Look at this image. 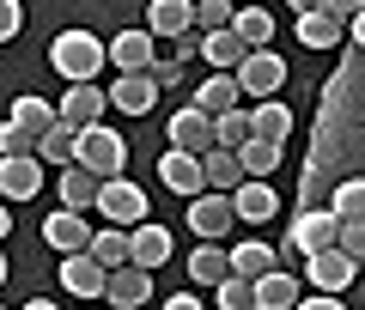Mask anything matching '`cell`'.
Here are the masks:
<instances>
[{"mask_svg":"<svg viewBox=\"0 0 365 310\" xmlns=\"http://www.w3.org/2000/svg\"><path fill=\"white\" fill-rule=\"evenodd\" d=\"M25 310H61V304H55V298H31Z\"/></svg>","mask_w":365,"mask_h":310,"instance_id":"7dc6e473","label":"cell"},{"mask_svg":"<svg viewBox=\"0 0 365 310\" xmlns=\"http://www.w3.org/2000/svg\"><path fill=\"white\" fill-rule=\"evenodd\" d=\"M250 55V43L237 37V31H201V61L213 67V73H237Z\"/></svg>","mask_w":365,"mask_h":310,"instance_id":"d6986e66","label":"cell"},{"mask_svg":"<svg viewBox=\"0 0 365 310\" xmlns=\"http://www.w3.org/2000/svg\"><path fill=\"white\" fill-rule=\"evenodd\" d=\"M49 67L67 86H86V79H98L110 67V43H98L91 31H61V37L49 43Z\"/></svg>","mask_w":365,"mask_h":310,"instance_id":"6da1fadb","label":"cell"},{"mask_svg":"<svg viewBox=\"0 0 365 310\" xmlns=\"http://www.w3.org/2000/svg\"><path fill=\"white\" fill-rule=\"evenodd\" d=\"M98 213H104L110 225H146V189L140 182H128V177H110L104 189H98Z\"/></svg>","mask_w":365,"mask_h":310,"instance_id":"277c9868","label":"cell"},{"mask_svg":"<svg viewBox=\"0 0 365 310\" xmlns=\"http://www.w3.org/2000/svg\"><path fill=\"white\" fill-rule=\"evenodd\" d=\"M329 207H335L341 219H365V177H347V182H335Z\"/></svg>","mask_w":365,"mask_h":310,"instance_id":"e575fe53","label":"cell"},{"mask_svg":"<svg viewBox=\"0 0 365 310\" xmlns=\"http://www.w3.org/2000/svg\"><path fill=\"white\" fill-rule=\"evenodd\" d=\"M299 310H347L341 292H317V298H299Z\"/></svg>","mask_w":365,"mask_h":310,"instance_id":"b9f144b4","label":"cell"},{"mask_svg":"<svg viewBox=\"0 0 365 310\" xmlns=\"http://www.w3.org/2000/svg\"><path fill=\"white\" fill-rule=\"evenodd\" d=\"M292 31H299V43H304V49H335V43L347 37V19H335L329 6H311V13H299V19H292Z\"/></svg>","mask_w":365,"mask_h":310,"instance_id":"e0dca14e","label":"cell"},{"mask_svg":"<svg viewBox=\"0 0 365 310\" xmlns=\"http://www.w3.org/2000/svg\"><path fill=\"white\" fill-rule=\"evenodd\" d=\"M128 262H140V268H165V262H170V232L153 225V219L134 225V256Z\"/></svg>","mask_w":365,"mask_h":310,"instance_id":"83f0119b","label":"cell"},{"mask_svg":"<svg viewBox=\"0 0 365 310\" xmlns=\"http://www.w3.org/2000/svg\"><path fill=\"white\" fill-rule=\"evenodd\" d=\"M250 134H256V128H250V103H237V110L213 116V146H232V153H237V146H244Z\"/></svg>","mask_w":365,"mask_h":310,"instance_id":"d6a6232c","label":"cell"},{"mask_svg":"<svg viewBox=\"0 0 365 310\" xmlns=\"http://www.w3.org/2000/svg\"><path fill=\"white\" fill-rule=\"evenodd\" d=\"M110 103H116L122 116H153V103H158L153 73H116V86H110Z\"/></svg>","mask_w":365,"mask_h":310,"instance_id":"ac0fdd59","label":"cell"},{"mask_svg":"<svg viewBox=\"0 0 365 310\" xmlns=\"http://www.w3.org/2000/svg\"><path fill=\"white\" fill-rule=\"evenodd\" d=\"M341 249L365 268V219H341Z\"/></svg>","mask_w":365,"mask_h":310,"instance_id":"f35d334b","label":"cell"},{"mask_svg":"<svg viewBox=\"0 0 365 310\" xmlns=\"http://www.w3.org/2000/svg\"><path fill=\"white\" fill-rule=\"evenodd\" d=\"M317 6H329V13H335V19H353V13H359V6H365V0H317Z\"/></svg>","mask_w":365,"mask_h":310,"instance_id":"ee69618b","label":"cell"},{"mask_svg":"<svg viewBox=\"0 0 365 310\" xmlns=\"http://www.w3.org/2000/svg\"><path fill=\"white\" fill-rule=\"evenodd\" d=\"M13 122L31 134V140H43V134H49L55 122H61V110H55L49 98H19V103H13Z\"/></svg>","mask_w":365,"mask_h":310,"instance_id":"f546056e","label":"cell"},{"mask_svg":"<svg viewBox=\"0 0 365 310\" xmlns=\"http://www.w3.org/2000/svg\"><path fill=\"white\" fill-rule=\"evenodd\" d=\"M91 256L104 262V268H122L134 256V232L128 225H104V232H91Z\"/></svg>","mask_w":365,"mask_h":310,"instance_id":"4dcf8cb0","label":"cell"},{"mask_svg":"<svg viewBox=\"0 0 365 310\" xmlns=\"http://www.w3.org/2000/svg\"><path fill=\"white\" fill-rule=\"evenodd\" d=\"M19 31H25V6H19V0H0V43L19 37Z\"/></svg>","mask_w":365,"mask_h":310,"instance_id":"ab89813d","label":"cell"},{"mask_svg":"<svg viewBox=\"0 0 365 310\" xmlns=\"http://www.w3.org/2000/svg\"><path fill=\"white\" fill-rule=\"evenodd\" d=\"M237 6L232 0H195V31H232Z\"/></svg>","mask_w":365,"mask_h":310,"instance_id":"8d00e7d4","label":"cell"},{"mask_svg":"<svg viewBox=\"0 0 365 310\" xmlns=\"http://www.w3.org/2000/svg\"><path fill=\"white\" fill-rule=\"evenodd\" d=\"M201 170H207V189H220V195H232V189L250 182L244 158H237L232 146H207V153H201Z\"/></svg>","mask_w":365,"mask_h":310,"instance_id":"44dd1931","label":"cell"},{"mask_svg":"<svg viewBox=\"0 0 365 310\" xmlns=\"http://www.w3.org/2000/svg\"><path fill=\"white\" fill-rule=\"evenodd\" d=\"M347 37H353V49H359V55H365V6H359V13H353V19H347Z\"/></svg>","mask_w":365,"mask_h":310,"instance_id":"7bdbcfd3","label":"cell"},{"mask_svg":"<svg viewBox=\"0 0 365 310\" xmlns=\"http://www.w3.org/2000/svg\"><path fill=\"white\" fill-rule=\"evenodd\" d=\"M0 286H6V256H0Z\"/></svg>","mask_w":365,"mask_h":310,"instance_id":"681fc988","label":"cell"},{"mask_svg":"<svg viewBox=\"0 0 365 310\" xmlns=\"http://www.w3.org/2000/svg\"><path fill=\"white\" fill-rule=\"evenodd\" d=\"M37 189H43V158L37 153L0 158V201H31Z\"/></svg>","mask_w":365,"mask_h":310,"instance_id":"30bf717a","label":"cell"},{"mask_svg":"<svg viewBox=\"0 0 365 310\" xmlns=\"http://www.w3.org/2000/svg\"><path fill=\"white\" fill-rule=\"evenodd\" d=\"M86 310H104V304H86Z\"/></svg>","mask_w":365,"mask_h":310,"instance_id":"f907efd6","label":"cell"},{"mask_svg":"<svg viewBox=\"0 0 365 310\" xmlns=\"http://www.w3.org/2000/svg\"><path fill=\"white\" fill-rule=\"evenodd\" d=\"M237 86H244V98H250V103L274 98V91L287 86V61H280L274 49H250V55H244V67H237Z\"/></svg>","mask_w":365,"mask_h":310,"instance_id":"8992f818","label":"cell"},{"mask_svg":"<svg viewBox=\"0 0 365 310\" xmlns=\"http://www.w3.org/2000/svg\"><path fill=\"white\" fill-rule=\"evenodd\" d=\"M43 244L61 249V256H79V249H91V225L79 219L73 207H55L49 219H43Z\"/></svg>","mask_w":365,"mask_h":310,"instance_id":"4fadbf2b","label":"cell"},{"mask_svg":"<svg viewBox=\"0 0 365 310\" xmlns=\"http://www.w3.org/2000/svg\"><path fill=\"white\" fill-rule=\"evenodd\" d=\"M110 304L116 310H140L146 298H153V268H140V262H122V268H110Z\"/></svg>","mask_w":365,"mask_h":310,"instance_id":"5bb4252c","label":"cell"},{"mask_svg":"<svg viewBox=\"0 0 365 310\" xmlns=\"http://www.w3.org/2000/svg\"><path fill=\"white\" fill-rule=\"evenodd\" d=\"M287 6H299V13H311V6H317V0H287Z\"/></svg>","mask_w":365,"mask_h":310,"instance_id":"c3c4849f","label":"cell"},{"mask_svg":"<svg viewBox=\"0 0 365 310\" xmlns=\"http://www.w3.org/2000/svg\"><path fill=\"white\" fill-rule=\"evenodd\" d=\"M232 31L250 43V49H274V13H268V6H237Z\"/></svg>","mask_w":365,"mask_h":310,"instance_id":"1f68e13d","label":"cell"},{"mask_svg":"<svg viewBox=\"0 0 365 310\" xmlns=\"http://www.w3.org/2000/svg\"><path fill=\"white\" fill-rule=\"evenodd\" d=\"M153 31H116V43H110V67H116V73H146V67L158 61L153 55Z\"/></svg>","mask_w":365,"mask_h":310,"instance_id":"2e32d148","label":"cell"},{"mask_svg":"<svg viewBox=\"0 0 365 310\" xmlns=\"http://www.w3.org/2000/svg\"><path fill=\"white\" fill-rule=\"evenodd\" d=\"M61 110V122H73V128H98L110 110V91H98V79H86V86H67V98L55 103Z\"/></svg>","mask_w":365,"mask_h":310,"instance_id":"8fae6325","label":"cell"},{"mask_svg":"<svg viewBox=\"0 0 365 310\" xmlns=\"http://www.w3.org/2000/svg\"><path fill=\"white\" fill-rule=\"evenodd\" d=\"M237 158H244V170H250V177H268V170L280 165V146H274V140H256V134H250V140L237 146Z\"/></svg>","mask_w":365,"mask_h":310,"instance_id":"836d02e7","label":"cell"},{"mask_svg":"<svg viewBox=\"0 0 365 310\" xmlns=\"http://www.w3.org/2000/svg\"><path fill=\"white\" fill-rule=\"evenodd\" d=\"M329 244H341V213H335V207H299V219H292L287 249L311 256V249H329Z\"/></svg>","mask_w":365,"mask_h":310,"instance_id":"3957f363","label":"cell"},{"mask_svg":"<svg viewBox=\"0 0 365 310\" xmlns=\"http://www.w3.org/2000/svg\"><path fill=\"white\" fill-rule=\"evenodd\" d=\"M304 268H311V292H347L353 274H359V262H353L341 244H329V249H311Z\"/></svg>","mask_w":365,"mask_h":310,"instance_id":"ba28073f","label":"cell"},{"mask_svg":"<svg viewBox=\"0 0 365 310\" xmlns=\"http://www.w3.org/2000/svg\"><path fill=\"white\" fill-rule=\"evenodd\" d=\"M165 310H201V298H165Z\"/></svg>","mask_w":365,"mask_h":310,"instance_id":"f6af8a7d","label":"cell"},{"mask_svg":"<svg viewBox=\"0 0 365 310\" xmlns=\"http://www.w3.org/2000/svg\"><path fill=\"white\" fill-rule=\"evenodd\" d=\"M61 286L73 298H104L110 292V268L91 249H79V256H61Z\"/></svg>","mask_w":365,"mask_h":310,"instance_id":"9c48e42d","label":"cell"},{"mask_svg":"<svg viewBox=\"0 0 365 310\" xmlns=\"http://www.w3.org/2000/svg\"><path fill=\"white\" fill-rule=\"evenodd\" d=\"M146 31L165 37V43L189 37V31H195V0H153V6H146Z\"/></svg>","mask_w":365,"mask_h":310,"instance_id":"9a60e30c","label":"cell"},{"mask_svg":"<svg viewBox=\"0 0 365 310\" xmlns=\"http://www.w3.org/2000/svg\"><path fill=\"white\" fill-rule=\"evenodd\" d=\"M213 298H220V310H256V280L232 274V280H220V286H213Z\"/></svg>","mask_w":365,"mask_h":310,"instance_id":"d590c367","label":"cell"},{"mask_svg":"<svg viewBox=\"0 0 365 310\" xmlns=\"http://www.w3.org/2000/svg\"><path fill=\"white\" fill-rule=\"evenodd\" d=\"M13 153H37V140H31V134L6 116V122H0V158H13Z\"/></svg>","mask_w":365,"mask_h":310,"instance_id":"74e56055","label":"cell"},{"mask_svg":"<svg viewBox=\"0 0 365 310\" xmlns=\"http://www.w3.org/2000/svg\"><path fill=\"white\" fill-rule=\"evenodd\" d=\"M232 207H237V219H244V225H262V219L280 213V195L268 189V177H250L244 189H232Z\"/></svg>","mask_w":365,"mask_h":310,"instance_id":"ffe728a7","label":"cell"},{"mask_svg":"<svg viewBox=\"0 0 365 310\" xmlns=\"http://www.w3.org/2000/svg\"><path fill=\"white\" fill-rule=\"evenodd\" d=\"M195 103L207 116H225V110H237V103H250V98H244V86H237V73H213L207 86L195 91Z\"/></svg>","mask_w":365,"mask_h":310,"instance_id":"484cf974","label":"cell"},{"mask_svg":"<svg viewBox=\"0 0 365 310\" xmlns=\"http://www.w3.org/2000/svg\"><path fill=\"white\" fill-rule=\"evenodd\" d=\"M79 165L86 170H98V177H128V140H122L116 128H79Z\"/></svg>","mask_w":365,"mask_h":310,"instance_id":"7a4b0ae2","label":"cell"},{"mask_svg":"<svg viewBox=\"0 0 365 310\" xmlns=\"http://www.w3.org/2000/svg\"><path fill=\"white\" fill-rule=\"evenodd\" d=\"M250 128H256V140L287 146V134H292V110H287V103H274V98H262V103H250Z\"/></svg>","mask_w":365,"mask_h":310,"instance_id":"603a6c76","label":"cell"},{"mask_svg":"<svg viewBox=\"0 0 365 310\" xmlns=\"http://www.w3.org/2000/svg\"><path fill=\"white\" fill-rule=\"evenodd\" d=\"M37 158H43V165H61V170L79 165V128H73V122H55V128L37 140Z\"/></svg>","mask_w":365,"mask_h":310,"instance_id":"4316f807","label":"cell"},{"mask_svg":"<svg viewBox=\"0 0 365 310\" xmlns=\"http://www.w3.org/2000/svg\"><path fill=\"white\" fill-rule=\"evenodd\" d=\"M189 280H195V286L232 280V249H220V244H207V237H201V249L189 256Z\"/></svg>","mask_w":365,"mask_h":310,"instance_id":"cb8c5ba5","label":"cell"},{"mask_svg":"<svg viewBox=\"0 0 365 310\" xmlns=\"http://www.w3.org/2000/svg\"><path fill=\"white\" fill-rule=\"evenodd\" d=\"M158 182H165L170 195H182V201H195V195L207 189V170H201V153H182V146L158 153Z\"/></svg>","mask_w":365,"mask_h":310,"instance_id":"52a82bcc","label":"cell"},{"mask_svg":"<svg viewBox=\"0 0 365 310\" xmlns=\"http://www.w3.org/2000/svg\"><path fill=\"white\" fill-rule=\"evenodd\" d=\"M299 298H304V286L287 268H274V274L256 280V310H299Z\"/></svg>","mask_w":365,"mask_h":310,"instance_id":"7402d4cb","label":"cell"},{"mask_svg":"<svg viewBox=\"0 0 365 310\" xmlns=\"http://www.w3.org/2000/svg\"><path fill=\"white\" fill-rule=\"evenodd\" d=\"M165 140H170V146H182V153H207V146H213V116L201 110V103H182L177 116H170Z\"/></svg>","mask_w":365,"mask_h":310,"instance_id":"7c38bea8","label":"cell"},{"mask_svg":"<svg viewBox=\"0 0 365 310\" xmlns=\"http://www.w3.org/2000/svg\"><path fill=\"white\" fill-rule=\"evenodd\" d=\"M280 268V249H268L262 237H250V244L232 249V274H244V280H262V274Z\"/></svg>","mask_w":365,"mask_h":310,"instance_id":"f1b7e54d","label":"cell"},{"mask_svg":"<svg viewBox=\"0 0 365 310\" xmlns=\"http://www.w3.org/2000/svg\"><path fill=\"white\" fill-rule=\"evenodd\" d=\"M6 232H13V207L0 201V237H6Z\"/></svg>","mask_w":365,"mask_h":310,"instance_id":"bcb514c9","label":"cell"},{"mask_svg":"<svg viewBox=\"0 0 365 310\" xmlns=\"http://www.w3.org/2000/svg\"><path fill=\"white\" fill-rule=\"evenodd\" d=\"M237 225V207H232V195H220V189H201L195 201H189V232L195 237H207V244H220L225 232Z\"/></svg>","mask_w":365,"mask_h":310,"instance_id":"5b68a950","label":"cell"},{"mask_svg":"<svg viewBox=\"0 0 365 310\" xmlns=\"http://www.w3.org/2000/svg\"><path fill=\"white\" fill-rule=\"evenodd\" d=\"M98 189H104V177L86 165H67L61 170V201L73 207V213H86V207H98Z\"/></svg>","mask_w":365,"mask_h":310,"instance_id":"d4e9b609","label":"cell"},{"mask_svg":"<svg viewBox=\"0 0 365 310\" xmlns=\"http://www.w3.org/2000/svg\"><path fill=\"white\" fill-rule=\"evenodd\" d=\"M146 73H153V86H158V91H170V86L182 79V61H177V55H165V61H153Z\"/></svg>","mask_w":365,"mask_h":310,"instance_id":"60d3db41","label":"cell"}]
</instances>
